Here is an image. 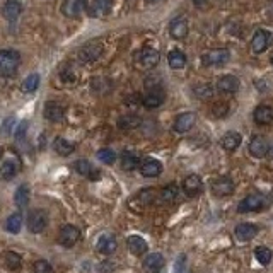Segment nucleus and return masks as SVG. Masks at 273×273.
Masks as SVG:
<instances>
[{"label":"nucleus","instance_id":"1","mask_svg":"<svg viewBox=\"0 0 273 273\" xmlns=\"http://www.w3.org/2000/svg\"><path fill=\"white\" fill-rule=\"evenodd\" d=\"M21 55L16 50H0V75H12L19 68Z\"/></svg>","mask_w":273,"mask_h":273},{"label":"nucleus","instance_id":"2","mask_svg":"<svg viewBox=\"0 0 273 273\" xmlns=\"http://www.w3.org/2000/svg\"><path fill=\"white\" fill-rule=\"evenodd\" d=\"M229 58H231V53H229V50L215 48V50H210L209 53L203 55L202 56V62H203V65H207V67H217V65L227 63Z\"/></svg>","mask_w":273,"mask_h":273},{"label":"nucleus","instance_id":"3","mask_svg":"<svg viewBox=\"0 0 273 273\" xmlns=\"http://www.w3.org/2000/svg\"><path fill=\"white\" fill-rule=\"evenodd\" d=\"M103 55V45L99 41H89L79 51V58L84 63H93L96 62L99 56Z\"/></svg>","mask_w":273,"mask_h":273},{"label":"nucleus","instance_id":"4","mask_svg":"<svg viewBox=\"0 0 273 273\" xmlns=\"http://www.w3.org/2000/svg\"><path fill=\"white\" fill-rule=\"evenodd\" d=\"M270 43H271V33L268 31V29H258V31L253 34V38H251V50L256 55L263 53V51L268 50Z\"/></svg>","mask_w":273,"mask_h":273},{"label":"nucleus","instance_id":"5","mask_svg":"<svg viewBox=\"0 0 273 273\" xmlns=\"http://www.w3.org/2000/svg\"><path fill=\"white\" fill-rule=\"evenodd\" d=\"M265 197L263 195H258V193H253V195H248V197L244 198V200H241L239 207H237V210L241 212V214H248V212H258L261 210L263 207H265Z\"/></svg>","mask_w":273,"mask_h":273},{"label":"nucleus","instance_id":"6","mask_svg":"<svg viewBox=\"0 0 273 273\" xmlns=\"http://www.w3.org/2000/svg\"><path fill=\"white\" fill-rule=\"evenodd\" d=\"M46 224H48V217L43 210H33L28 217V229L33 234H40L45 231Z\"/></svg>","mask_w":273,"mask_h":273},{"label":"nucleus","instance_id":"7","mask_svg":"<svg viewBox=\"0 0 273 273\" xmlns=\"http://www.w3.org/2000/svg\"><path fill=\"white\" fill-rule=\"evenodd\" d=\"M159 60H161L159 50L150 48V46H145V48L140 51V55H138V63L144 68H154L155 65L159 63Z\"/></svg>","mask_w":273,"mask_h":273},{"label":"nucleus","instance_id":"8","mask_svg":"<svg viewBox=\"0 0 273 273\" xmlns=\"http://www.w3.org/2000/svg\"><path fill=\"white\" fill-rule=\"evenodd\" d=\"M80 237V231L75 227V225H63L62 231H60V244H63L65 248H72Z\"/></svg>","mask_w":273,"mask_h":273},{"label":"nucleus","instance_id":"9","mask_svg":"<svg viewBox=\"0 0 273 273\" xmlns=\"http://www.w3.org/2000/svg\"><path fill=\"white\" fill-rule=\"evenodd\" d=\"M195 121H197V115L192 111H186L177 115V118L174 121V132L177 133H186L195 127Z\"/></svg>","mask_w":273,"mask_h":273},{"label":"nucleus","instance_id":"10","mask_svg":"<svg viewBox=\"0 0 273 273\" xmlns=\"http://www.w3.org/2000/svg\"><path fill=\"white\" fill-rule=\"evenodd\" d=\"M212 192H214V195H217V197H229V195L234 193V181L227 176L219 177L212 185Z\"/></svg>","mask_w":273,"mask_h":273},{"label":"nucleus","instance_id":"11","mask_svg":"<svg viewBox=\"0 0 273 273\" xmlns=\"http://www.w3.org/2000/svg\"><path fill=\"white\" fill-rule=\"evenodd\" d=\"M253 118H254V123L259 125V127H266V125L273 123V110L266 105H259L254 108Z\"/></svg>","mask_w":273,"mask_h":273},{"label":"nucleus","instance_id":"12","mask_svg":"<svg viewBox=\"0 0 273 273\" xmlns=\"http://www.w3.org/2000/svg\"><path fill=\"white\" fill-rule=\"evenodd\" d=\"M164 99H166V94L162 93V87H155L150 89V93L142 99V103H144L147 110H155V108L164 105Z\"/></svg>","mask_w":273,"mask_h":273},{"label":"nucleus","instance_id":"13","mask_svg":"<svg viewBox=\"0 0 273 273\" xmlns=\"http://www.w3.org/2000/svg\"><path fill=\"white\" fill-rule=\"evenodd\" d=\"M169 34H171L174 40H183L188 36V23H186L185 17H174L169 24Z\"/></svg>","mask_w":273,"mask_h":273},{"label":"nucleus","instance_id":"14","mask_svg":"<svg viewBox=\"0 0 273 273\" xmlns=\"http://www.w3.org/2000/svg\"><path fill=\"white\" fill-rule=\"evenodd\" d=\"M140 172L142 176L145 177H155L162 172V164L157 161V159L147 157L140 162Z\"/></svg>","mask_w":273,"mask_h":273},{"label":"nucleus","instance_id":"15","mask_svg":"<svg viewBox=\"0 0 273 273\" xmlns=\"http://www.w3.org/2000/svg\"><path fill=\"white\" fill-rule=\"evenodd\" d=\"M249 154L254 155V157H258V159L265 157V155L268 154V140H266V138L261 137V135H256V137L251 138Z\"/></svg>","mask_w":273,"mask_h":273},{"label":"nucleus","instance_id":"16","mask_svg":"<svg viewBox=\"0 0 273 273\" xmlns=\"http://www.w3.org/2000/svg\"><path fill=\"white\" fill-rule=\"evenodd\" d=\"M202 188H203V183H202L200 176L190 174L188 177H185V181H183V192L188 195V197H197V195L202 192Z\"/></svg>","mask_w":273,"mask_h":273},{"label":"nucleus","instance_id":"17","mask_svg":"<svg viewBox=\"0 0 273 273\" xmlns=\"http://www.w3.org/2000/svg\"><path fill=\"white\" fill-rule=\"evenodd\" d=\"M217 90H220V93H227V94L237 93V90H239V79L234 75L220 77L217 80Z\"/></svg>","mask_w":273,"mask_h":273},{"label":"nucleus","instance_id":"18","mask_svg":"<svg viewBox=\"0 0 273 273\" xmlns=\"http://www.w3.org/2000/svg\"><path fill=\"white\" fill-rule=\"evenodd\" d=\"M241 142H242V137H241V133H237V132H227L222 138H220V145H222L225 150H229V152H234V150L239 149Z\"/></svg>","mask_w":273,"mask_h":273},{"label":"nucleus","instance_id":"19","mask_svg":"<svg viewBox=\"0 0 273 273\" xmlns=\"http://www.w3.org/2000/svg\"><path fill=\"white\" fill-rule=\"evenodd\" d=\"M84 11V0H65L62 4V12L67 17H79Z\"/></svg>","mask_w":273,"mask_h":273},{"label":"nucleus","instance_id":"20","mask_svg":"<svg viewBox=\"0 0 273 273\" xmlns=\"http://www.w3.org/2000/svg\"><path fill=\"white\" fill-rule=\"evenodd\" d=\"M65 116V111H63V106L58 105V103H53V101H48L45 106V118L48 121H62Z\"/></svg>","mask_w":273,"mask_h":273},{"label":"nucleus","instance_id":"21","mask_svg":"<svg viewBox=\"0 0 273 273\" xmlns=\"http://www.w3.org/2000/svg\"><path fill=\"white\" fill-rule=\"evenodd\" d=\"M17 172H19V162H17L16 159H7V161L2 162V166H0V179L9 181L12 179Z\"/></svg>","mask_w":273,"mask_h":273},{"label":"nucleus","instance_id":"22","mask_svg":"<svg viewBox=\"0 0 273 273\" xmlns=\"http://www.w3.org/2000/svg\"><path fill=\"white\" fill-rule=\"evenodd\" d=\"M73 167H75V171L82 176L90 177V179H99V171H96V169L93 167V164L85 161V159H79V161L73 164Z\"/></svg>","mask_w":273,"mask_h":273},{"label":"nucleus","instance_id":"23","mask_svg":"<svg viewBox=\"0 0 273 273\" xmlns=\"http://www.w3.org/2000/svg\"><path fill=\"white\" fill-rule=\"evenodd\" d=\"M234 232L239 241H251L258 234V227L254 224H239Z\"/></svg>","mask_w":273,"mask_h":273},{"label":"nucleus","instance_id":"24","mask_svg":"<svg viewBox=\"0 0 273 273\" xmlns=\"http://www.w3.org/2000/svg\"><path fill=\"white\" fill-rule=\"evenodd\" d=\"M116 249V239L111 234H103L98 239V251L103 254H111Z\"/></svg>","mask_w":273,"mask_h":273},{"label":"nucleus","instance_id":"25","mask_svg":"<svg viewBox=\"0 0 273 273\" xmlns=\"http://www.w3.org/2000/svg\"><path fill=\"white\" fill-rule=\"evenodd\" d=\"M164 266V258L161 253H152L144 259V268L150 273H157Z\"/></svg>","mask_w":273,"mask_h":273},{"label":"nucleus","instance_id":"26","mask_svg":"<svg viewBox=\"0 0 273 273\" xmlns=\"http://www.w3.org/2000/svg\"><path fill=\"white\" fill-rule=\"evenodd\" d=\"M127 246L133 254H137V256L144 254L147 251V248H149L145 239H144V237H140V236H130L127 239Z\"/></svg>","mask_w":273,"mask_h":273},{"label":"nucleus","instance_id":"27","mask_svg":"<svg viewBox=\"0 0 273 273\" xmlns=\"http://www.w3.org/2000/svg\"><path fill=\"white\" fill-rule=\"evenodd\" d=\"M23 12V6H21L19 2H16V0H9V2L4 4V9H2V14L6 19L9 21H14L19 17V14Z\"/></svg>","mask_w":273,"mask_h":273},{"label":"nucleus","instance_id":"28","mask_svg":"<svg viewBox=\"0 0 273 273\" xmlns=\"http://www.w3.org/2000/svg\"><path fill=\"white\" fill-rule=\"evenodd\" d=\"M167 62L172 70H179V68H183L186 65V55L181 50H171L167 56Z\"/></svg>","mask_w":273,"mask_h":273},{"label":"nucleus","instance_id":"29","mask_svg":"<svg viewBox=\"0 0 273 273\" xmlns=\"http://www.w3.org/2000/svg\"><path fill=\"white\" fill-rule=\"evenodd\" d=\"M142 125V118L137 115H123L118 120V127L121 130H135Z\"/></svg>","mask_w":273,"mask_h":273},{"label":"nucleus","instance_id":"30","mask_svg":"<svg viewBox=\"0 0 273 273\" xmlns=\"http://www.w3.org/2000/svg\"><path fill=\"white\" fill-rule=\"evenodd\" d=\"M53 149H55V152L60 155H70L73 150H75V147H73L72 142L58 137V138H55V142H53Z\"/></svg>","mask_w":273,"mask_h":273},{"label":"nucleus","instance_id":"31","mask_svg":"<svg viewBox=\"0 0 273 273\" xmlns=\"http://www.w3.org/2000/svg\"><path fill=\"white\" fill-rule=\"evenodd\" d=\"M121 167L125 171H133V169L140 167V159L133 152H123L121 154Z\"/></svg>","mask_w":273,"mask_h":273},{"label":"nucleus","instance_id":"32","mask_svg":"<svg viewBox=\"0 0 273 273\" xmlns=\"http://www.w3.org/2000/svg\"><path fill=\"white\" fill-rule=\"evenodd\" d=\"M29 186L28 185H21L19 188H17V192L14 195V202L16 205L19 207V209H24V207H28L29 203Z\"/></svg>","mask_w":273,"mask_h":273},{"label":"nucleus","instance_id":"33","mask_svg":"<svg viewBox=\"0 0 273 273\" xmlns=\"http://www.w3.org/2000/svg\"><path fill=\"white\" fill-rule=\"evenodd\" d=\"M177 195H179V188H177V185L169 183L161 190V200L166 202V203H171V202L176 200Z\"/></svg>","mask_w":273,"mask_h":273},{"label":"nucleus","instance_id":"34","mask_svg":"<svg viewBox=\"0 0 273 273\" xmlns=\"http://www.w3.org/2000/svg\"><path fill=\"white\" fill-rule=\"evenodd\" d=\"M193 94L202 101H207V99L214 96V87L210 84H197L193 87Z\"/></svg>","mask_w":273,"mask_h":273},{"label":"nucleus","instance_id":"35","mask_svg":"<svg viewBox=\"0 0 273 273\" xmlns=\"http://www.w3.org/2000/svg\"><path fill=\"white\" fill-rule=\"evenodd\" d=\"M113 7V0H94L93 2V14L94 16H106Z\"/></svg>","mask_w":273,"mask_h":273},{"label":"nucleus","instance_id":"36","mask_svg":"<svg viewBox=\"0 0 273 273\" xmlns=\"http://www.w3.org/2000/svg\"><path fill=\"white\" fill-rule=\"evenodd\" d=\"M38 87H40V75L38 73H31L23 82V90L26 94H33L34 90H38Z\"/></svg>","mask_w":273,"mask_h":273},{"label":"nucleus","instance_id":"37","mask_svg":"<svg viewBox=\"0 0 273 273\" xmlns=\"http://www.w3.org/2000/svg\"><path fill=\"white\" fill-rule=\"evenodd\" d=\"M21 227H23V215L21 214H12L9 215L7 222H6V229L9 232L12 234H17L21 231Z\"/></svg>","mask_w":273,"mask_h":273},{"label":"nucleus","instance_id":"38","mask_svg":"<svg viewBox=\"0 0 273 273\" xmlns=\"http://www.w3.org/2000/svg\"><path fill=\"white\" fill-rule=\"evenodd\" d=\"M4 261H6V266L9 270H19L21 268V256L14 251H7L6 254H4Z\"/></svg>","mask_w":273,"mask_h":273},{"label":"nucleus","instance_id":"39","mask_svg":"<svg viewBox=\"0 0 273 273\" xmlns=\"http://www.w3.org/2000/svg\"><path fill=\"white\" fill-rule=\"evenodd\" d=\"M254 256H256V259L261 265H268V263L271 261V258H273V254H271V251L268 249V248H258L256 251H254Z\"/></svg>","mask_w":273,"mask_h":273},{"label":"nucleus","instance_id":"40","mask_svg":"<svg viewBox=\"0 0 273 273\" xmlns=\"http://www.w3.org/2000/svg\"><path fill=\"white\" fill-rule=\"evenodd\" d=\"M229 113V105L224 101L220 103H215V105H212V115L215 116V118H225Z\"/></svg>","mask_w":273,"mask_h":273},{"label":"nucleus","instance_id":"41","mask_svg":"<svg viewBox=\"0 0 273 273\" xmlns=\"http://www.w3.org/2000/svg\"><path fill=\"white\" fill-rule=\"evenodd\" d=\"M98 159L101 162H105V164H113L116 161V154L113 152L111 149H101L98 152Z\"/></svg>","mask_w":273,"mask_h":273},{"label":"nucleus","instance_id":"42","mask_svg":"<svg viewBox=\"0 0 273 273\" xmlns=\"http://www.w3.org/2000/svg\"><path fill=\"white\" fill-rule=\"evenodd\" d=\"M33 273H51V266L45 259H38L33 265Z\"/></svg>","mask_w":273,"mask_h":273},{"label":"nucleus","instance_id":"43","mask_svg":"<svg viewBox=\"0 0 273 273\" xmlns=\"http://www.w3.org/2000/svg\"><path fill=\"white\" fill-rule=\"evenodd\" d=\"M14 123H16L14 118H6L2 123V127H0V133L6 135V137L11 135V132H14Z\"/></svg>","mask_w":273,"mask_h":273},{"label":"nucleus","instance_id":"44","mask_svg":"<svg viewBox=\"0 0 273 273\" xmlns=\"http://www.w3.org/2000/svg\"><path fill=\"white\" fill-rule=\"evenodd\" d=\"M26 128H28V121H23V123L17 127V130H16V138H24V135H26Z\"/></svg>","mask_w":273,"mask_h":273},{"label":"nucleus","instance_id":"45","mask_svg":"<svg viewBox=\"0 0 273 273\" xmlns=\"http://www.w3.org/2000/svg\"><path fill=\"white\" fill-rule=\"evenodd\" d=\"M147 4H155V2H159V0H145Z\"/></svg>","mask_w":273,"mask_h":273},{"label":"nucleus","instance_id":"46","mask_svg":"<svg viewBox=\"0 0 273 273\" xmlns=\"http://www.w3.org/2000/svg\"><path fill=\"white\" fill-rule=\"evenodd\" d=\"M0 155H2V147H0Z\"/></svg>","mask_w":273,"mask_h":273},{"label":"nucleus","instance_id":"47","mask_svg":"<svg viewBox=\"0 0 273 273\" xmlns=\"http://www.w3.org/2000/svg\"><path fill=\"white\" fill-rule=\"evenodd\" d=\"M271 154H273V147H271Z\"/></svg>","mask_w":273,"mask_h":273},{"label":"nucleus","instance_id":"48","mask_svg":"<svg viewBox=\"0 0 273 273\" xmlns=\"http://www.w3.org/2000/svg\"><path fill=\"white\" fill-rule=\"evenodd\" d=\"M271 63H273V58H271Z\"/></svg>","mask_w":273,"mask_h":273}]
</instances>
